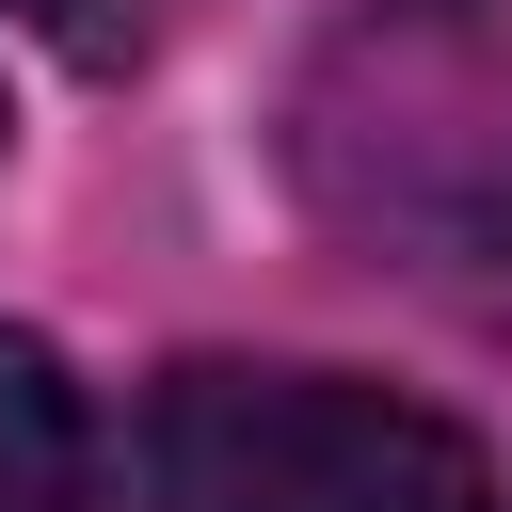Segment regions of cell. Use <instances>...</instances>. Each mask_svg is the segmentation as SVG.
Here are the masks:
<instances>
[{
  "label": "cell",
  "mask_w": 512,
  "mask_h": 512,
  "mask_svg": "<svg viewBox=\"0 0 512 512\" xmlns=\"http://www.w3.org/2000/svg\"><path fill=\"white\" fill-rule=\"evenodd\" d=\"M176 512H496V464L352 368H192L160 400Z\"/></svg>",
  "instance_id": "obj_1"
},
{
  "label": "cell",
  "mask_w": 512,
  "mask_h": 512,
  "mask_svg": "<svg viewBox=\"0 0 512 512\" xmlns=\"http://www.w3.org/2000/svg\"><path fill=\"white\" fill-rule=\"evenodd\" d=\"M0 512H80V384L48 336H0Z\"/></svg>",
  "instance_id": "obj_2"
}]
</instances>
